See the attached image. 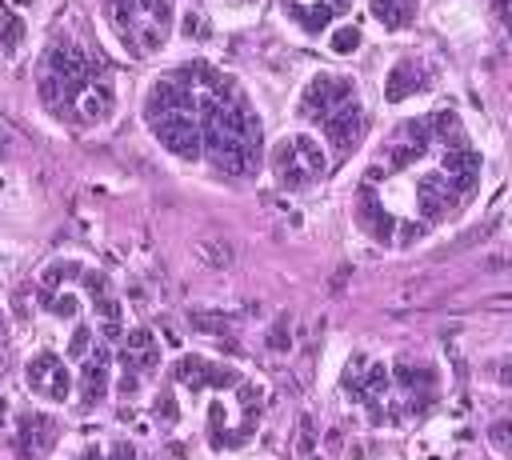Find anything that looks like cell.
Returning a JSON list of instances; mask_svg holds the SVG:
<instances>
[{
	"instance_id": "277c9868",
	"label": "cell",
	"mask_w": 512,
	"mask_h": 460,
	"mask_svg": "<svg viewBox=\"0 0 512 460\" xmlns=\"http://www.w3.org/2000/svg\"><path fill=\"white\" fill-rule=\"evenodd\" d=\"M36 100L64 128L92 132L116 112V80L112 68L76 36H56L40 48L36 60Z\"/></svg>"
},
{
	"instance_id": "9c48e42d",
	"label": "cell",
	"mask_w": 512,
	"mask_h": 460,
	"mask_svg": "<svg viewBox=\"0 0 512 460\" xmlns=\"http://www.w3.org/2000/svg\"><path fill=\"white\" fill-rule=\"evenodd\" d=\"M352 8V0H280V12L288 16L292 28L304 36H324L336 28V20Z\"/></svg>"
},
{
	"instance_id": "8fae6325",
	"label": "cell",
	"mask_w": 512,
	"mask_h": 460,
	"mask_svg": "<svg viewBox=\"0 0 512 460\" xmlns=\"http://www.w3.org/2000/svg\"><path fill=\"white\" fill-rule=\"evenodd\" d=\"M424 88H428L424 64H420V60H400V64L388 72V80H384V100H388V104H400V100H408V96H416V92H424Z\"/></svg>"
},
{
	"instance_id": "5bb4252c",
	"label": "cell",
	"mask_w": 512,
	"mask_h": 460,
	"mask_svg": "<svg viewBox=\"0 0 512 460\" xmlns=\"http://www.w3.org/2000/svg\"><path fill=\"white\" fill-rule=\"evenodd\" d=\"M24 36H28V28H24L20 12L16 8H4L0 12V48H4V56H16L20 44H24Z\"/></svg>"
},
{
	"instance_id": "5b68a950",
	"label": "cell",
	"mask_w": 512,
	"mask_h": 460,
	"mask_svg": "<svg viewBox=\"0 0 512 460\" xmlns=\"http://www.w3.org/2000/svg\"><path fill=\"white\" fill-rule=\"evenodd\" d=\"M296 116L312 128H320V140L328 152L348 156L364 128H368V112L360 100V88L352 76L344 72H316L308 76V84L296 96Z\"/></svg>"
},
{
	"instance_id": "2e32d148",
	"label": "cell",
	"mask_w": 512,
	"mask_h": 460,
	"mask_svg": "<svg viewBox=\"0 0 512 460\" xmlns=\"http://www.w3.org/2000/svg\"><path fill=\"white\" fill-rule=\"evenodd\" d=\"M8 364H12V320H8V308L0 304V384L8 376Z\"/></svg>"
},
{
	"instance_id": "30bf717a",
	"label": "cell",
	"mask_w": 512,
	"mask_h": 460,
	"mask_svg": "<svg viewBox=\"0 0 512 460\" xmlns=\"http://www.w3.org/2000/svg\"><path fill=\"white\" fill-rule=\"evenodd\" d=\"M56 440H60V428H56V420L44 416V412H28V416H20L16 428H12V448H16L20 460L48 456V452L56 448Z\"/></svg>"
},
{
	"instance_id": "8992f818",
	"label": "cell",
	"mask_w": 512,
	"mask_h": 460,
	"mask_svg": "<svg viewBox=\"0 0 512 460\" xmlns=\"http://www.w3.org/2000/svg\"><path fill=\"white\" fill-rule=\"evenodd\" d=\"M100 20L124 56H156L176 28V0H100Z\"/></svg>"
},
{
	"instance_id": "3957f363",
	"label": "cell",
	"mask_w": 512,
	"mask_h": 460,
	"mask_svg": "<svg viewBox=\"0 0 512 460\" xmlns=\"http://www.w3.org/2000/svg\"><path fill=\"white\" fill-rule=\"evenodd\" d=\"M264 404L268 388L232 360L184 352L160 376L152 396V424L164 432V444H176L188 428H196V440L224 456L252 444Z\"/></svg>"
},
{
	"instance_id": "7c38bea8",
	"label": "cell",
	"mask_w": 512,
	"mask_h": 460,
	"mask_svg": "<svg viewBox=\"0 0 512 460\" xmlns=\"http://www.w3.org/2000/svg\"><path fill=\"white\" fill-rule=\"evenodd\" d=\"M416 4H420V0H368V12H372V20H376L380 28L400 32V28L412 24Z\"/></svg>"
},
{
	"instance_id": "7a4b0ae2",
	"label": "cell",
	"mask_w": 512,
	"mask_h": 460,
	"mask_svg": "<svg viewBox=\"0 0 512 460\" xmlns=\"http://www.w3.org/2000/svg\"><path fill=\"white\" fill-rule=\"evenodd\" d=\"M36 320L76 372V412H92L108 400L116 376V348L124 340V304L112 292L104 268L80 256H52L36 272Z\"/></svg>"
},
{
	"instance_id": "6da1fadb",
	"label": "cell",
	"mask_w": 512,
	"mask_h": 460,
	"mask_svg": "<svg viewBox=\"0 0 512 460\" xmlns=\"http://www.w3.org/2000/svg\"><path fill=\"white\" fill-rule=\"evenodd\" d=\"M144 124L168 156L236 180L252 176L264 160V124L248 92L204 60L176 64L148 84Z\"/></svg>"
},
{
	"instance_id": "ba28073f",
	"label": "cell",
	"mask_w": 512,
	"mask_h": 460,
	"mask_svg": "<svg viewBox=\"0 0 512 460\" xmlns=\"http://www.w3.org/2000/svg\"><path fill=\"white\" fill-rule=\"evenodd\" d=\"M268 172L276 188L304 192L328 172V148L316 132H288L268 148Z\"/></svg>"
},
{
	"instance_id": "52a82bcc",
	"label": "cell",
	"mask_w": 512,
	"mask_h": 460,
	"mask_svg": "<svg viewBox=\"0 0 512 460\" xmlns=\"http://www.w3.org/2000/svg\"><path fill=\"white\" fill-rule=\"evenodd\" d=\"M20 384L40 408H72L76 400V372L48 340L28 344L20 356Z\"/></svg>"
},
{
	"instance_id": "e0dca14e",
	"label": "cell",
	"mask_w": 512,
	"mask_h": 460,
	"mask_svg": "<svg viewBox=\"0 0 512 460\" xmlns=\"http://www.w3.org/2000/svg\"><path fill=\"white\" fill-rule=\"evenodd\" d=\"M488 440H492L504 456H512V420H496V424L488 428Z\"/></svg>"
},
{
	"instance_id": "4fadbf2b",
	"label": "cell",
	"mask_w": 512,
	"mask_h": 460,
	"mask_svg": "<svg viewBox=\"0 0 512 460\" xmlns=\"http://www.w3.org/2000/svg\"><path fill=\"white\" fill-rule=\"evenodd\" d=\"M64 460H140V456L128 440H88L76 452H68Z\"/></svg>"
},
{
	"instance_id": "9a60e30c",
	"label": "cell",
	"mask_w": 512,
	"mask_h": 460,
	"mask_svg": "<svg viewBox=\"0 0 512 460\" xmlns=\"http://www.w3.org/2000/svg\"><path fill=\"white\" fill-rule=\"evenodd\" d=\"M328 48H332L336 56L356 52V48H360V28H356V24H336V28L328 32Z\"/></svg>"
}]
</instances>
